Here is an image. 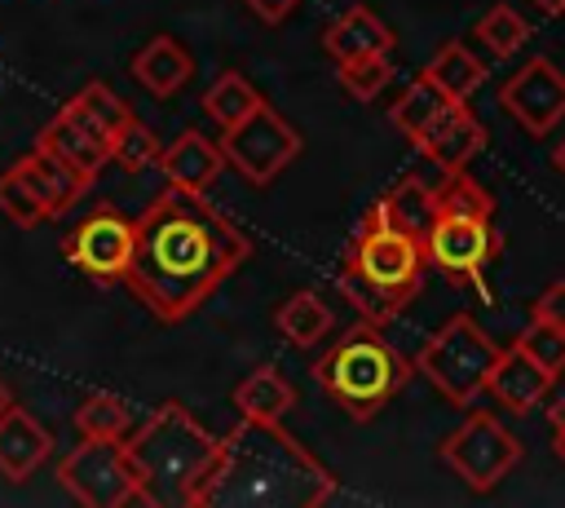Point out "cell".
I'll return each instance as SVG.
<instances>
[{
    "instance_id": "6da1fadb",
    "label": "cell",
    "mask_w": 565,
    "mask_h": 508,
    "mask_svg": "<svg viewBox=\"0 0 565 508\" xmlns=\"http://www.w3.org/2000/svg\"><path fill=\"white\" fill-rule=\"evenodd\" d=\"M247 261L252 239L221 208L199 190L168 186L137 216V247L124 283L159 322H181Z\"/></svg>"
},
{
    "instance_id": "8992f818",
    "label": "cell",
    "mask_w": 565,
    "mask_h": 508,
    "mask_svg": "<svg viewBox=\"0 0 565 508\" xmlns=\"http://www.w3.org/2000/svg\"><path fill=\"white\" fill-rule=\"evenodd\" d=\"M499 345L486 336V327L468 314L446 318L424 349L415 353V371H424V380L455 406H472V398L486 389L490 371H494Z\"/></svg>"
},
{
    "instance_id": "44dd1931",
    "label": "cell",
    "mask_w": 565,
    "mask_h": 508,
    "mask_svg": "<svg viewBox=\"0 0 565 508\" xmlns=\"http://www.w3.org/2000/svg\"><path fill=\"white\" fill-rule=\"evenodd\" d=\"M296 406V389H291V380L278 371V367H269V362H260L256 371H247L238 384H234V411L243 415V420H256V424H282V415Z\"/></svg>"
},
{
    "instance_id": "f35d334b",
    "label": "cell",
    "mask_w": 565,
    "mask_h": 508,
    "mask_svg": "<svg viewBox=\"0 0 565 508\" xmlns=\"http://www.w3.org/2000/svg\"><path fill=\"white\" fill-rule=\"evenodd\" d=\"M9 406H13V393H9V384H4V380H0V415H4V411H9Z\"/></svg>"
},
{
    "instance_id": "2e32d148",
    "label": "cell",
    "mask_w": 565,
    "mask_h": 508,
    "mask_svg": "<svg viewBox=\"0 0 565 508\" xmlns=\"http://www.w3.org/2000/svg\"><path fill=\"white\" fill-rule=\"evenodd\" d=\"M49 455H53V433L31 411H22L13 402L0 415V477L4 481H26Z\"/></svg>"
},
{
    "instance_id": "8fae6325",
    "label": "cell",
    "mask_w": 565,
    "mask_h": 508,
    "mask_svg": "<svg viewBox=\"0 0 565 508\" xmlns=\"http://www.w3.org/2000/svg\"><path fill=\"white\" fill-rule=\"evenodd\" d=\"M221 150H225V163H230L243 181L269 186V181L300 155V133H296L269 102H260L243 124L225 128Z\"/></svg>"
},
{
    "instance_id": "f1b7e54d",
    "label": "cell",
    "mask_w": 565,
    "mask_h": 508,
    "mask_svg": "<svg viewBox=\"0 0 565 508\" xmlns=\"http://www.w3.org/2000/svg\"><path fill=\"white\" fill-rule=\"evenodd\" d=\"M477 40H481L494 57H508V53H516V49L530 40V22H525L512 4H494V9H486V13L477 18Z\"/></svg>"
},
{
    "instance_id": "cb8c5ba5",
    "label": "cell",
    "mask_w": 565,
    "mask_h": 508,
    "mask_svg": "<svg viewBox=\"0 0 565 508\" xmlns=\"http://www.w3.org/2000/svg\"><path fill=\"white\" fill-rule=\"evenodd\" d=\"M424 75L437 80L455 102H468V97L486 84V62H481L477 53H468V44L446 40V44L433 53V62L424 66Z\"/></svg>"
},
{
    "instance_id": "3957f363",
    "label": "cell",
    "mask_w": 565,
    "mask_h": 508,
    "mask_svg": "<svg viewBox=\"0 0 565 508\" xmlns=\"http://www.w3.org/2000/svg\"><path fill=\"white\" fill-rule=\"evenodd\" d=\"M424 269H428V256H424V239H415L411 230L393 225L375 203L371 212L362 216L353 243H349V256L335 274L344 300L375 327L393 322L424 287Z\"/></svg>"
},
{
    "instance_id": "4316f807",
    "label": "cell",
    "mask_w": 565,
    "mask_h": 508,
    "mask_svg": "<svg viewBox=\"0 0 565 508\" xmlns=\"http://www.w3.org/2000/svg\"><path fill=\"white\" fill-rule=\"evenodd\" d=\"M433 190H437V186H424L419 177H402L388 194L375 199V208H380L393 225H402V230H411L415 239H424V230H428V221H433Z\"/></svg>"
},
{
    "instance_id": "e575fe53",
    "label": "cell",
    "mask_w": 565,
    "mask_h": 508,
    "mask_svg": "<svg viewBox=\"0 0 565 508\" xmlns=\"http://www.w3.org/2000/svg\"><path fill=\"white\" fill-rule=\"evenodd\" d=\"M243 4H247V9H252L260 22H265V27H278V22H282V18H287V13H291L300 0H243Z\"/></svg>"
},
{
    "instance_id": "277c9868",
    "label": "cell",
    "mask_w": 565,
    "mask_h": 508,
    "mask_svg": "<svg viewBox=\"0 0 565 508\" xmlns=\"http://www.w3.org/2000/svg\"><path fill=\"white\" fill-rule=\"evenodd\" d=\"M124 446L150 508L163 504L194 508L212 473V459L221 451V437H212L181 402H163L124 437Z\"/></svg>"
},
{
    "instance_id": "52a82bcc",
    "label": "cell",
    "mask_w": 565,
    "mask_h": 508,
    "mask_svg": "<svg viewBox=\"0 0 565 508\" xmlns=\"http://www.w3.org/2000/svg\"><path fill=\"white\" fill-rule=\"evenodd\" d=\"M57 481H62L66 495L79 499L84 508L146 504L124 437H84L79 446H71V451L62 455V464H57Z\"/></svg>"
},
{
    "instance_id": "484cf974",
    "label": "cell",
    "mask_w": 565,
    "mask_h": 508,
    "mask_svg": "<svg viewBox=\"0 0 565 508\" xmlns=\"http://www.w3.org/2000/svg\"><path fill=\"white\" fill-rule=\"evenodd\" d=\"M66 106H71L75 115H84V119H88L106 141H115V137L137 119V115H132V106H128L110 84H102V80H88V84H84Z\"/></svg>"
},
{
    "instance_id": "5bb4252c",
    "label": "cell",
    "mask_w": 565,
    "mask_h": 508,
    "mask_svg": "<svg viewBox=\"0 0 565 508\" xmlns=\"http://www.w3.org/2000/svg\"><path fill=\"white\" fill-rule=\"evenodd\" d=\"M441 172H463L481 150H486V124L472 115L468 102H450L433 124L428 133L415 141Z\"/></svg>"
},
{
    "instance_id": "d590c367",
    "label": "cell",
    "mask_w": 565,
    "mask_h": 508,
    "mask_svg": "<svg viewBox=\"0 0 565 508\" xmlns=\"http://www.w3.org/2000/svg\"><path fill=\"white\" fill-rule=\"evenodd\" d=\"M547 420H552V433H556V451H565V393H556V398H552Z\"/></svg>"
},
{
    "instance_id": "ba28073f",
    "label": "cell",
    "mask_w": 565,
    "mask_h": 508,
    "mask_svg": "<svg viewBox=\"0 0 565 508\" xmlns=\"http://www.w3.org/2000/svg\"><path fill=\"white\" fill-rule=\"evenodd\" d=\"M503 239L494 230V216L481 212H433L424 230V256L433 269H441L455 287L481 283V274L494 265Z\"/></svg>"
},
{
    "instance_id": "d6a6232c",
    "label": "cell",
    "mask_w": 565,
    "mask_h": 508,
    "mask_svg": "<svg viewBox=\"0 0 565 508\" xmlns=\"http://www.w3.org/2000/svg\"><path fill=\"white\" fill-rule=\"evenodd\" d=\"M516 345L521 349H530L552 375H561L565 371V327H556V322H543V318H530V327L516 336Z\"/></svg>"
},
{
    "instance_id": "8d00e7d4",
    "label": "cell",
    "mask_w": 565,
    "mask_h": 508,
    "mask_svg": "<svg viewBox=\"0 0 565 508\" xmlns=\"http://www.w3.org/2000/svg\"><path fill=\"white\" fill-rule=\"evenodd\" d=\"M539 13H547V18H561L565 13V0H530Z\"/></svg>"
},
{
    "instance_id": "1f68e13d",
    "label": "cell",
    "mask_w": 565,
    "mask_h": 508,
    "mask_svg": "<svg viewBox=\"0 0 565 508\" xmlns=\"http://www.w3.org/2000/svg\"><path fill=\"white\" fill-rule=\"evenodd\" d=\"M0 212H4L18 230H31V225L49 221L44 208H40V199L31 194V186H26V177H22L18 168H4V172H0Z\"/></svg>"
},
{
    "instance_id": "ac0fdd59",
    "label": "cell",
    "mask_w": 565,
    "mask_h": 508,
    "mask_svg": "<svg viewBox=\"0 0 565 508\" xmlns=\"http://www.w3.org/2000/svg\"><path fill=\"white\" fill-rule=\"evenodd\" d=\"M225 168V150L212 146L199 128H185L181 137H172L159 155V172L168 177V186H181V190H207Z\"/></svg>"
},
{
    "instance_id": "30bf717a",
    "label": "cell",
    "mask_w": 565,
    "mask_h": 508,
    "mask_svg": "<svg viewBox=\"0 0 565 508\" xmlns=\"http://www.w3.org/2000/svg\"><path fill=\"white\" fill-rule=\"evenodd\" d=\"M132 247H137V221H128L119 208L102 203L93 208L84 221H75L62 239V256L71 269H79L84 278L110 287L128 278L132 265Z\"/></svg>"
},
{
    "instance_id": "f546056e",
    "label": "cell",
    "mask_w": 565,
    "mask_h": 508,
    "mask_svg": "<svg viewBox=\"0 0 565 508\" xmlns=\"http://www.w3.org/2000/svg\"><path fill=\"white\" fill-rule=\"evenodd\" d=\"M335 75H340V88L353 102H375L393 80V62H388V53H371V57L335 62Z\"/></svg>"
},
{
    "instance_id": "e0dca14e",
    "label": "cell",
    "mask_w": 565,
    "mask_h": 508,
    "mask_svg": "<svg viewBox=\"0 0 565 508\" xmlns=\"http://www.w3.org/2000/svg\"><path fill=\"white\" fill-rule=\"evenodd\" d=\"M13 168L26 177L31 194H35L40 208H44V216H66V212L88 194V181H84L71 163H62L57 155H49V150H40V146H31Z\"/></svg>"
},
{
    "instance_id": "836d02e7",
    "label": "cell",
    "mask_w": 565,
    "mask_h": 508,
    "mask_svg": "<svg viewBox=\"0 0 565 508\" xmlns=\"http://www.w3.org/2000/svg\"><path fill=\"white\" fill-rule=\"evenodd\" d=\"M534 318L565 327V283H552V287L539 292V300H534Z\"/></svg>"
},
{
    "instance_id": "5b68a950",
    "label": "cell",
    "mask_w": 565,
    "mask_h": 508,
    "mask_svg": "<svg viewBox=\"0 0 565 508\" xmlns=\"http://www.w3.org/2000/svg\"><path fill=\"white\" fill-rule=\"evenodd\" d=\"M415 362H406L375 322L349 327L318 362H313V384L353 420H371L388 398H397L411 380Z\"/></svg>"
},
{
    "instance_id": "603a6c76",
    "label": "cell",
    "mask_w": 565,
    "mask_h": 508,
    "mask_svg": "<svg viewBox=\"0 0 565 508\" xmlns=\"http://www.w3.org/2000/svg\"><path fill=\"white\" fill-rule=\"evenodd\" d=\"M274 327H278L296 349H313V345L331 331V309H327V300H322L318 292L300 287V292H291V296L278 305Z\"/></svg>"
},
{
    "instance_id": "83f0119b",
    "label": "cell",
    "mask_w": 565,
    "mask_h": 508,
    "mask_svg": "<svg viewBox=\"0 0 565 508\" xmlns=\"http://www.w3.org/2000/svg\"><path fill=\"white\" fill-rule=\"evenodd\" d=\"M79 437H128L132 433V406L119 393H84L75 406Z\"/></svg>"
},
{
    "instance_id": "74e56055",
    "label": "cell",
    "mask_w": 565,
    "mask_h": 508,
    "mask_svg": "<svg viewBox=\"0 0 565 508\" xmlns=\"http://www.w3.org/2000/svg\"><path fill=\"white\" fill-rule=\"evenodd\" d=\"M552 168H556V172H561V177H565V141H561V146H556V150H552Z\"/></svg>"
},
{
    "instance_id": "9c48e42d",
    "label": "cell",
    "mask_w": 565,
    "mask_h": 508,
    "mask_svg": "<svg viewBox=\"0 0 565 508\" xmlns=\"http://www.w3.org/2000/svg\"><path fill=\"white\" fill-rule=\"evenodd\" d=\"M446 468L472 486V490H494L516 464H521V437L503 428L490 411H472L446 442H441Z\"/></svg>"
},
{
    "instance_id": "7402d4cb",
    "label": "cell",
    "mask_w": 565,
    "mask_h": 508,
    "mask_svg": "<svg viewBox=\"0 0 565 508\" xmlns=\"http://www.w3.org/2000/svg\"><path fill=\"white\" fill-rule=\"evenodd\" d=\"M455 97L437 84V80H428V75H415L406 88H402V97L393 102V110H388V124L397 128V133H406L411 141H419L424 133H428V124L450 106Z\"/></svg>"
},
{
    "instance_id": "ffe728a7",
    "label": "cell",
    "mask_w": 565,
    "mask_h": 508,
    "mask_svg": "<svg viewBox=\"0 0 565 508\" xmlns=\"http://www.w3.org/2000/svg\"><path fill=\"white\" fill-rule=\"evenodd\" d=\"M194 75V57L177 35H154L132 53V80L150 93V97H172L185 88V80Z\"/></svg>"
},
{
    "instance_id": "7a4b0ae2",
    "label": "cell",
    "mask_w": 565,
    "mask_h": 508,
    "mask_svg": "<svg viewBox=\"0 0 565 508\" xmlns=\"http://www.w3.org/2000/svg\"><path fill=\"white\" fill-rule=\"evenodd\" d=\"M335 495V477L282 428L243 420L212 459L194 508H318Z\"/></svg>"
},
{
    "instance_id": "9a60e30c",
    "label": "cell",
    "mask_w": 565,
    "mask_h": 508,
    "mask_svg": "<svg viewBox=\"0 0 565 508\" xmlns=\"http://www.w3.org/2000/svg\"><path fill=\"white\" fill-rule=\"evenodd\" d=\"M552 380H556V375H552L530 349H521V345L512 340L508 349H499L494 371H490V380H486V393H494V402H499L503 411L525 415L530 406H539V402L552 393Z\"/></svg>"
},
{
    "instance_id": "4dcf8cb0",
    "label": "cell",
    "mask_w": 565,
    "mask_h": 508,
    "mask_svg": "<svg viewBox=\"0 0 565 508\" xmlns=\"http://www.w3.org/2000/svg\"><path fill=\"white\" fill-rule=\"evenodd\" d=\"M159 155H163V146H159V137L141 124V119H132L115 141H110V163H119L124 172H146V168H159Z\"/></svg>"
},
{
    "instance_id": "4fadbf2b",
    "label": "cell",
    "mask_w": 565,
    "mask_h": 508,
    "mask_svg": "<svg viewBox=\"0 0 565 508\" xmlns=\"http://www.w3.org/2000/svg\"><path fill=\"white\" fill-rule=\"evenodd\" d=\"M35 146L49 150V155H57L62 163H71L88 186H93L97 172L110 163V141H106L84 115H75L66 102H62L57 115L35 133Z\"/></svg>"
},
{
    "instance_id": "7c38bea8",
    "label": "cell",
    "mask_w": 565,
    "mask_h": 508,
    "mask_svg": "<svg viewBox=\"0 0 565 508\" xmlns=\"http://www.w3.org/2000/svg\"><path fill=\"white\" fill-rule=\"evenodd\" d=\"M499 106L530 133L543 137L565 119V71H556L547 57H530L512 80L499 88Z\"/></svg>"
},
{
    "instance_id": "d4e9b609",
    "label": "cell",
    "mask_w": 565,
    "mask_h": 508,
    "mask_svg": "<svg viewBox=\"0 0 565 508\" xmlns=\"http://www.w3.org/2000/svg\"><path fill=\"white\" fill-rule=\"evenodd\" d=\"M260 102H265V97H260V88H256L243 71H221V75L203 88V110H207V119H212V124H221V128L243 124Z\"/></svg>"
},
{
    "instance_id": "d6986e66",
    "label": "cell",
    "mask_w": 565,
    "mask_h": 508,
    "mask_svg": "<svg viewBox=\"0 0 565 508\" xmlns=\"http://www.w3.org/2000/svg\"><path fill=\"white\" fill-rule=\"evenodd\" d=\"M397 35L393 27L366 9V4H353L344 9L327 31H322V49L335 57V62H353V57H371V53H393Z\"/></svg>"
}]
</instances>
